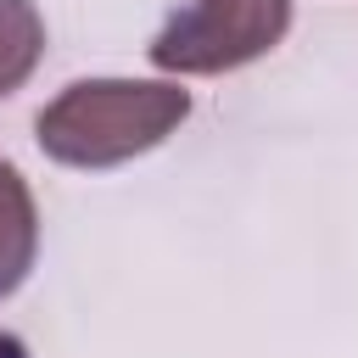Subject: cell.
I'll return each instance as SVG.
<instances>
[{
    "label": "cell",
    "mask_w": 358,
    "mask_h": 358,
    "mask_svg": "<svg viewBox=\"0 0 358 358\" xmlns=\"http://www.w3.org/2000/svg\"><path fill=\"white\" fill-rule=\"evenodd\" d=\"M190 117L179 78H78L39 106L34 140L62 168H117L157 151Z\"/></svg>",
    "instance_id": "1"
},
{
    "label": "cell",
    "mask_w": 358,
    "mask_h": 358,
    "mask_svg": "<svg viewBox=\"0 0 358 358\" xmlns=\"http://www.w3.org/2000/svg\"><path fill=\"white\" fill-rule=\"evenodd\" d=\"M291 34V0H185L145 45L151 67L168 78H213L263 62Z\"/></svg>",
    "instance_id": "2"
},
{
    "label": "cell",
    "mask_w": 358,
    "mask_h": 358,
    "mask_svg": "<svg viewBox=\"0 0 358 358\" xmlns=\"http://www.w3.org/2000/svg\"><path fill=\"white\" fill-rule=\"evenodd\" d=\"M39 257V207L17 162L0 157V302L28 280Z\"/></svg>",
    "instance_id": "3"
},
{
    "label": "cell",
    "mask_w": 358,
    "mask_h": 358,
    "mask_svg": "<svg viewBox=\"0 0 358 358\" xmlns=\"http://www.w3.org/2000/svg\"><path fill=\"white\" fill-rule=\"evenodd\" d=\"M45 56V17L34 0H0V101L34 78Z\"/></svg>",
    "instance_id": "4"
}]
</instances>
